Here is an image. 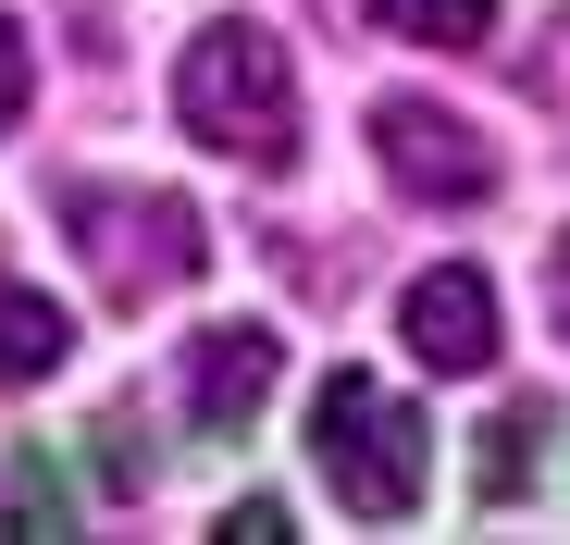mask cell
<instances>
[{
	"mask_svg": "<svg viewBox=\"0 0 570 545\" xmlns=\"http://www.w3.org/2000/svg\"><path fill=\"white\" fill-rule=\"evenodd\" d=\"M174 112H186L199 149H224L248 174H285L298 161V62H285V38L261 13H212L174 62Z\"/></svg>",
	"mask_w": 570,
	"mask_h": 545,
	"instance_id": "6da1fadb",
	"label": "cell"
},
{
	"mask_svg": "<svg viewBox=\"0 0 570 545\" xmlns=\"http://www.w3.org/2000/svg\"><path fill=\"white\" fill-rule=\"evenodd\" d=\"M311 459H323V496L347 521H410L422 508V409H397L372 373H323L311 397Z\"/></svg>",
	"mask_w": 570,
	"mask_h": 545,
	"instance_id": "7a4b0ae2",
	"label": "cell"
},
{
	"mask_svg": "<svg viewBox=\"0 0 570 545\" xmlns=\"http://www.w3.org/2000/svg\"><path fill=\"white\" fill-rule=\"evenodd\" d=\"M62 224H75L87 260H100L112 298H161V286H186V272L212 260V236H199V211H186V199H100V187H75Z\"/></svg>",
	"mask_w": 570,
	"mask_h": 545,
	"instance_id": "3957f363",
	"label": "cell"
},
{
	"mask_svg": "<svg viewBox=\"0 0 570 545\" xmlns=\"http://www.w3.org/2000/svg\"><path fill=\"white\" fill-rule=\"evenodd\" d=\"M372 149H385V174L410 199H434V211H459V199H497V149L471 137L446 100H372Z\"/></svg>",
	"mask_w": 570,
	"mask_h": 545,
	"instance_id": "277c9868",
	"label": "cell"
},
{
	"mask_svg": "<svg viewBox=\"0 0 570 545\" xmlns=\"http://www.w3.org/2000/svg\"><path fill=\"white\" fill-rule=\"evenodd\" d=\"M397 335H410L422 373H497V286L471 260H434L422 286L397 298Z\"/></svg>",
	"mask_w": 570,
	"mask_h": 545,
	"instance_id": "5b68a950",
	"label": "cell"
},
{
	"mask_svg": "<svg viewBox=\"0 0 570 545\" xmlns=\"http://www.w3.org/2000/svg\"><path fill=\"white\" fill-rule=\"evenodd\" d=\"M273 323H212L199 347H186V422L199 434H248L261 397H273Z\"/></svg>",
	"mask_w": 570,
	"mask_h": 545,
	"instance_id": "8992f818",
	"label": "cell"
},
{
	"mask_svg": "<svg viewBox=\"0 0 570 545\" xmlns=\"http://www.w3.org/2000/svg\"><path fill=\"white\" fill-rule=\"evenodd\" d=\"M62 347H75V323H62V298H0V385H50L62 373Z\"/></svg>",
	"mask_w": 570,
	"mask_h": 545,
	"instance_id": "52a82bcc",
	"label": "cell"
},
{
	"mask_svg": "<svg viewBox=\"0 0 570 545\" xmlns=\"http://www.w3.org/2000/svg\"><path fill=\"white\" fill-rule=\"evenodd\" d=\"M533 459H546V409L521 397V409H497V422H484V508H509V496L533 484Z\"/></svg>",
	"mask_w": 570,
	"mask_h": 545,
	"instance_id": "ba28073f",
	"label": "cell"
},
{
	"mask_svg": "<svg viewBox=\"0 0 570 545\" xmlns=\"http://www.w3.org/2000/svg\"><path fill=\"white\" fill-rule=\"evenodd\" d=\"M397 38H422V50H484L497 38V0H372Z\"/></svg>",
	"mask_w": 570,
	"mask_h": 545,
	"instance_id": "9c48e42d",
	"label": "cell"
},
{
	"mask_svg": "<svg viewBox=\"0 0 570 545\" xmlns=\"http://www.w3.org/2000/svg\"><path fill=\"white\" fill-rule=\"evenodd\" d=\"M26 100H38V50H26V26L0 13V137L26 125Z\"/></svg>",
	"mask_w": 570,
	"mask_h": 545,
	"instance_id": "30bf717a",
	"label": "cell"
},
{
	"mask_svg": "<svg viewBox=\"0 0 570 545\" xmlns=\"http://www.w3.org/2000/svg\"><path fill=\"white\" fill-rule=\"evenodd\" d=\"M13 521H38V533H62V484H50L38 459H13Z\"/></svg>",
	"mask_w": 570,
	"mask_h": 545,
	"instance_id": "8fae6325",
	"label": "cell"
},
{
	"mask_svg": "<svg viewBox=\"0 0 570 545\" xmlns=\"http://www.w3.org/2000/svg\"><path fill=\"white\" fill-rule=\"evenodd\" d=\"M224 533H236V545H285V508H273V496H236V521H224Z\"/></svg>",
	"mask_w": 570,
	"mask_h": 545,
	"instance_id": "7c38bea8",
	"label": "cell"
},
{
	"mask_svg": "<svg viewBox=\"0 0 570 545\" xmlns=\"http://www.w3.org/2000/svg\"><path fill=\"white\" fill-rule=\"evenodd\" d=\"M546 310H558V335H570V224H558V248H546Z\"/></svg>",
	"mask_w": 570,
	"mask_h": 545,
	"instance_id": "4fadbf2b",
	"label": "cell"
}]
</instances>
